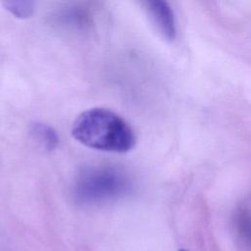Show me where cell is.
Instances as JSON below:
<instances>
[{
  "label": "cell",
  "mask_w": 251,
  "mask_h": 251,
  "mask_svg": "<svg viewBox=\"0 0 251 251\" xmlns=\"http://www.w3.org/2000/svg\"><path fill=\"white\" fill-rule=\"evenodd\" d=\"M29 131L35 141L40 144L45 150H54L59 143V137L57 132L51 126L45 124L33 123L30 126Z\"/></svg>",
  "instance_id": "4"
},
{
  "label": "cell",
  "mask_w": 251,
  "mask_h": 251,
  "mask_svg": "<svg viewBox=\"0 0 251 251\" xmlns=\"http://www.w3.org/2000/svg\"><path fill=\"white\" fill-rule=\"evenodd\" d=\"M72 134L81 144L107 152L126 153L136 143L130 126L121 116L105 108L82 112L73 124Z\"/></svg>",
  "instance_id": "1"
},
{
  "label": "cell",
  "mask_w": 251,
  "mask_h": 251,
  "mask_svg": "<svg viewBox=\"0 0 251 251\" xmlns=\"http://www.w3.org/2000/svg\"><path fill=\"white\" fill-rule=\"evenodd\" d=\"M234 225L243 245L251 250V209L246 206L238 208L234 216Z\"/></svg>",
  "instance_id": "5"
},
{
  "label": "cell",
  "mask_w": 251,
  "mask_h": 251,
  "mask_svg": "<svg viewBox=\"0 0 251 251\" xmlns=\"http://www.w3.org/2000/svg\"><path fill=\"white\" fill-rule=\"evenodd\" d=\"M179 251H186V250H184V249H180Z\"/></svg>",
  "instance_id": "7"
},
{
  "label": "cell",
  "mask_w": 251,
  "mask_h": 251,
  "mask_svg": "<svg viewBox=\"0 0 251 251\" xmlns=\"http://www.w3.org/2000/svg\"><path fill=\"white\" fill-rule=\"evenodd\" d=\"M146 9L157 29L167 40L176 37V22L171 6L162 0L145 2Z\"/></svg>",
  "instance_id": "3"
},
{
  "label": "cell",
  "mask_w": 251,
  "mask_h": 251,
  "mask_svg": "<svg viewBox=\"0 0 251 251\" xmlns=\"http://www.w3.org/2000/svg\"><path fill=\"white\" fill-rule=\"evenodd\" d=\"M130 189L128 178L113 168H93L79 175L75 183L77 201L92 204L113 200Z\"/></svg>",
  "instance_id": "2"
},
{
  "label": "cell",
  "mask_w": 251,
  "mask_h": 251,
  "mask_svg": "<svg viewBox=\"0 0 251 251\" xmlns=\"http://www.w3.org/2000/svg\"><path fill=\"white\" fill-rule=\"evenodd\" d=\"M2 4L6 10L20 19L29 18L34 12V3L32 1H5Z\"/></svg>",
  "instance_id": "6"
}]
</instances>
